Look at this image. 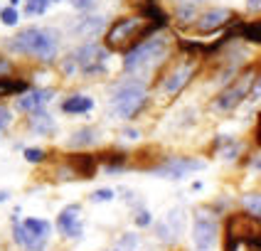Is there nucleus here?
Listing matches in <instances>:
<instances>
[{"label":"nucleus","instance_id":"obj_37","mask_svg":"<svg viewBox=\"0 0 261 251\" xmlns=\"http://www.w3.org/2000/svg\"><path fill=\"white\" fill-rule=\"evenodd\" d=\"M185 5H195V3H200V0H182Z\"/></svg>","mask_w":261,"mask_h":251},{"label":"nucleus","instance_id":"obj_28","mask_svg":"<svg viewBox=\"0 0 261 251\" xmlns=\"http://www.w3.org/2000/svg\"><path fill=\"white\" fill-rule=\"evenodd\" d=\"M133 221H136V227H150L153 224V217H150V212L141 207V209H136L133 212Z\"/></svg>","mask_w":261,"mask_h":251},{"label":"nucleus","instance_id":"obj_15","mask_svg":"<svg viewBox=\"0 0 261 251\" xmlns=\"http://www.w3.org/2000/svg\"><path fill=\"white\" fill-rule=\"evenodd\" d=\"M192 72H195V67L192 64H182V67H177L165 81H163V89H165V94H170V96H175V94H180L182 89L188 87L190 76H192Z\"/></svg>","mask_w":261,"mask_h":251},{"label":"nucleus","instance_id":"obj_36","mask_svg":"<svg viewBox=\"0 0 261 251\" xmlns=\"http://www.w3.org/2000/svg\"><path fill=\"white\" fill-rule=\"evenodd\" d=\"M8 197H10V192H5V190H0V202H5V200H8Z\"/></svg>","mask_w":261,"mask_h":251},{"label":"nucleus","instance_id":"obj_5","mask_svg":"<svg viewBox=\"0 0 261 251\" xmlns=\"http://www.w3.org/2000/svg\"><path fill=\"white\" fill-rule=\"evenodd\" d=\"M219 236V221H217V214L207 207H200L195 212V224H192V241L197 251H210L215 246Z\"/></svg>","mask_w":261,"mask_h":251},{"label":"nucleus","instance_id":"obj_32","mask_svg":"<svg viewBox=\"0 0 261 251\" xmlns=\"http://www.w3.org/2000/svg\"><path fill=\"white\" fill-rule=\"evenodd\" d=\"M72 5L76 10H89V8L94 5V0H72Z\"/></svg>","mask_w":261,"mask_h":251},{"label":"nucleus","instance_id":"obj_4","mask_svg":"<svg viewBox=\"0 0 261 251\" xmlns=\"http://www.w3.org/2000/svg\"><path fill=\"white\" fill-rule=\"evenodd\" d=\"M20 209H15L13 214V239L15 244H20L28 251H44L49 234H52V224L47 219H25L17 221Z\"/></svg>","mask_w":261,"mask_h":251},{"label":"nucleus","instance_id":"obj_8","mask_svg":"<svg viewBox=\"0 0 261 251\" xmlns=\"http://www.w3.org/2000/svg\"><path fill=\"white\" fill-rule=\"evenodd\" d=\"M138 27H141V20L138 17H123V20H116V25L106 32V44L111 49H123L126 44H136V37H138Z\"/></svg>","mask_w":261,"mask_h":251},{"label":"nucleus","instance_id":"obj_6","mask_svg":"<svg viewBox=\"0 0 261 251\" xmlns=\"http://www.w3.org/2000/svg\"><path fill=\"white\" fill-rule=\"evenodd\" d=\"M74 67L84 76H101L106 74V59H109V49H103L101 44L87 42L84 47H79L72 54Z\"/></svg>","mask_w":261,"mask_h":251},{"label":"nucleus","instance_id":"obj_16","mask_svg":"<svg viewBox=\"0 0 261 251\" xmlns=\"http://www.w3.org/2000/svg\"><path fill=\"white\" fill-rule=\"evenodd\" d=\"M30 131H35L37 135H52L55 133V118L44 108L30 111Z\"/></svg>","mask_w":261,"mask_h":251},{"label":"nucleus","instance_id":"obj_1","mask_svg":"<svg viewBox=\"0 0 261 251\" xmlns=\"http://www.w3.org/2000/svg\"><path fill=\"white\" fill-rule=\"evenodd\" d=\"M8 47L17 54L37 57L40 62H52L59 52V37L49 27H25L8 40Z\"/></svg>","mask_w":261,"mask_h":251},{"label":"nucleus","instance_id":"obj_26","mask_svg":"<svg viewBox=\"0 0 261 251\" xmlns=\"http://www.w3.org/2000/svg\"><path fill=\"white\" fill-rule=\"evenodd\" d=\"M143 15H145V17H150V20H158V22H165V25H168V15H165L158 5H155V0H150V3L145 5Z\"/></svg>","mask_w":261,"mask_h":251},{"label":"nucleus","instance_id":"obj_17","mask_svg":"<svg viewBox=\"0 0 261 251\" xmlns=\"http://www.w3.org/2000/svg\"><path fill=\"white\" fill-rule=\"evenodd\" d=\"M91 108H94V99H89L84 94H74V96L62 101V111L64 114H89Z\"/></svg>","mask_w":261,"mask_h":251},{"label":"nucleus","instance_id":"obj_2","mask_svg":"<svg viewBox=\"0 0 261 251\" xmlns=\"http://www.w3.org/2000/svg\"><path fill=\"white\" fill-rule=\"evenodd\" d=\"M168 37L165 35H150V37H145L141 42H136L130 47L128 52H126V59H123V69L128 74H138L143 72V69H150L153 64H158L160 59L168 54Z\"/></svg>","mask_w":261,"mask_h":251},{"label":"nucleus","instance_id":"obj_38","mask_svg":"<svg viewBox=\"0 0 261 251\" xmlns=\"http://www.w3.org/2000/svg\"><path fill=\"white\" fill-rule=\"evenodd\" d=\"M17 3H20V0H10V5H13V8H17Z\"/></svg>","mask_w":261,"mask_h":251},{"label":"nucleus","instance_id":"obj_33","mask_svg":"<svg viewBox=\"0 0 261 251\" xmlns=\"http://www.w3.org/2000/svg\"><path fill=\"white\" fill-rule=\"evenodd\" d=\"M10 72V62H5V59L0 57V76H3V74H8Z\"/></svg>","mask_w":261,"mask_h":251},{"label":"nucleus","instance_id":"obj_10","mask_svg":"<svg viewBox=\"0 0 261 251\" xmlns=\"http://www.w3.org/2000/svg\"><path fill=\"white\" fill-rule=\"evenodd\" d=\"M182 229H185V212L177 207V209H170L163 219L155 224V234H158L160 241H165V244H173L180 239L182 234Z\"/></svg>","mask_w":261,"mask_h":251},{"label":"nucleus","instance_id":"obj_27","mask_svg":"<svg viewBox=\"0 0 261 251\" xmlns=\"http://www.w3.org/2000/svg\"><path fill=\"white\" fill-rule=\"evenodd\" d=\"M244 207L249 209V214H251V217H261L259 194H247V197H244Z\"/></svg>","mask_w":261,"mask_h":251},{"label":"nucleus","instance_id":"obj_3","mask_svg":"<svg viewBox=\"0 0 261 251\" xmlns=\"http://www.w3.org/2000/svg\"><path fill=\"white\" fill-rule=\"evenodd\" d=\"M148 101V84L141 79H128L114 91L111 108L118 118H133Z\"/></svg>","mask_w":261,"mask_h":251},{"label":"nucleus","instance_id":"obj_13","mask_svg":"<svg viewBox=\"0 0 261 251\" xmlns=\"http://www.w3.org/2000/svg\"><path fill=\"white\" fill-rule=\"evenodd\" d=\"M55 91L52 89H32V91H22V96L17 99V111H37V108H44L47 103L52 101Z\"/></svg>","mask_w":261,"mask_h":251},{"label":"nucleus","instance_id":"obj_9","mask_svg":"<svg viewBox=\"0 0 261 251\" xmlns=\"http://www.w3.org/2000/svg\"><path fill=\"white\" fill-rule=\"evenodd\" d=\"M204 170V160H195V158H168V160L153 168V173L165 180H182L188 173H197Z\"/></svg>","mask_w":261,"mask_h":251},{"label":"nucleus","instance_id":"obj_35","mask_svg":"<svg viewBox=\"0 0 261 251\" xmlns=\"http://www.w3.org/2000/svg\"><path fill=\"white\" fill-rule=\"evenodd\" d=\"M247 5L251 8V10H259V8H261V0H249Z\"/></svg>","mask_w":261,"mask_h":251},{"label":"nucleus","instance_id":"obj_21","mask_svg":"<svg viewBox=\"0 0 261 251\" xmlns=\"http://www.w3.org/2000/svg\"><path fill=\"white\" fill-rule=\"evenodd\" d=\"M237 35H239V40H247V42H254V44L261 42L259 22H244V25H239V27H237Z\"/></svg>","mask_w":261,"mask_h":251},{"label":"nucleus","instance_id":"obj_18","mask_svg":"<svg viewBox=\"0 0 261 251\" xmlns=\"http://www.w3.org/2000/svg\"><path fill=\"white\" fill-rule=\"evenodd\" d=\"M96 141H99V133L94 131V128H79V131L69 138V148H76V150L91 148V146H96Z\"/></svg>","mask_w":261,"mask_h":251},{"label":"nucleus","instance_id":"obj_7","mask_svg":"<svg viewBox=\"0 0 261 251\" xmlns=\"http://www.w3.org/2000/svg\"><path fill=\"white\" fill-rule=\"evenodd\" d=\"M254 81H259L256 76L251 79V74H244V76H239L237 79V84H232V87H227L222 94H219L217 99H215V108L217 111H234L239 103L247 99L249 89L254 87Z\"/></svg>","mask_w":261,"mask_h":251},{"label":"nucleus","instance_id":"obj_12","mask_svg":"<svg viewBox=\"0 0 261 251\" xmlns=\"http://www.w3.org/2000/svg\"><path fill=\"white\" fill-rule=\"evenodd\" d=\"M232 20H234V13L229 8H215V10H207V13L200 15L197 22H195V27H197V32L207 35V32L222 30L224 25H229Z\"/></svg>","mask_w":261,"mask_h":251},{"label":"nucleus","instance_id":"obj_29","mask_svg":"<svg viewBox=\"0 0 261 251\" xmlns=\"http://www.w3.org/2000/svg\"><path fill=\"white\" fill-rule=\"evenodd\" d=\"M44 158H47V153H44L42 148H25V160L32 162V165L44 162Z\"/></svg>","mask_w":261,"mask_h":251},{"label":"nucleus","instance_id":"obj_24","mask_svg":"<svg viewBox=\"0 0 261 251\" xmlns=\"http://www.w3.org/2000/svg\"><path fill=\"white\" fill-rule=\"evenodd\" d=\"M239 244H242L239 234L234 232L232 227L224 224V251H239Z\"/></svg>","mask_w":261,"mask_h":251},{"label":"nucleus","instance_id":"obj_25","mask_svg":"<svg viewBox=\"0 0 261 251\" xmlns=\"http://www.w3.org/2000/svg\"><path fill=\"white\" fill-rule=\"evenodd\" d=\"M0 20H3V25H8V27H15V25L20 22V13H17V8H13V5L3 8V10H0Z\"/></svg>","mask_w":261,"mask_h":251},{"label":"nucleus","instance_id":"obj_30","mask_svg":"<svg viewBox=\"0 0 261 251\" xmlns=\"http://www.w3.org/2000/svg\"><path fill=\"white\" fill-rule=\"evenodd\" d=\"M116 197V192L109 190V187H101V190L91 192V202H111Z\"/></svg>","mask_w":261,"mask_h":251},{"label":"nucleus","instance_id":"obj_14","mask_svg":"<svg viewBox=\"0 0 261 251\" xmlns=\"http://www.w3.org/2000/svg\"><path fill=\"white\" fill-rule=\"evenodd\" d=\"M67 162H69L72 175L82 177V180H91V177L96 175V168H99L96 155H89V153H72Z\"/></svg>","mask_w":261,"mask_h":251},{"label":"nucleus","instance_id":"obj_19","mask_svg":"<svg viewBox=\"0 0 261 251\" xmlns=\"http://www.w3.org/2000/svg\"><path fill=\"white\" fill-rule=\"evenodd\" d=\"M101 30H103V17H87L82 25L74 27V32L82 35V37H87V40H91V37H96Z\"/></svg>","mask_w":261,"mask_h":251},{"label":"nucleus","instance_id":"obj_23","mask_svg":"<svg viewBox=\"0 0 261 251\" xmlns=\"http://www.w3.org/2000/svg\"><path fill=\"white\" fill-rule=\"evenodd\" d=\"M47 8H49V0H25V13H28L30 17L44 15L47 13Z\"/></svg>","mask_w":261,"mask_h":251},{"label":"nucleus","instance_id":"obj_31","mask_svg":"<svg viewBox=\"0 0 261 251\" xmlns=\"http://www.w3.org/2000/svg\"><path fill=\"white\" fill-rule=\"evenodd\" d=\"M13 123V111L8 106H0V135L8 131V126Z\"/></svg>","mask_w":261,"mask_h":251},{"label":"nucleus","instance_id":"obj_20","mask_svg":"<svg viewBox=\"0 0 261 251\" xmlns=\"http://www.w3.org/2000/svg\"><path fill=\"white\" fill-rule=\"evenodd\" d=\"M22 91H28V84L22 79H5V76H0V96L22 94Z\"/></svg>","mask_w":261,"mask_h":251},{"label":"nucleus","instance_id":"obj_34","mask_svg":"<svg viewBox=\"0 0 261 251\" xmlns=\"http://www.w3.org/2000/svg\"><path fill=\"white\" fill-rule=\"evenodd\" d=\"M123 135H126V138H130V141H136V138H138V131H133V128H126V131H123Z\"/></svg>","mask_w":261,"mask_h":251},{"label":"nucleus","instance_id":"obj_39","mask_svg":"<svg viewBox=\"0 0 261 251\" xmlns=\"http://www.w3.org/2000/svg\"><path fill=\"white\" fill-rule=\"evenodd\" d=\"M49 3H57V0H49Z\"/></svg>","mask_w":261,"mask_h":251},{"label":"nucleus","instance_id":"obj_11","mask_svg":"<svg viewBox=\"0 0 261 251\" xmlns=\"http://www.w3.org/2000/svg\"><path fill=\"white\" fill-rule=\"evenodd\" d=\"M57 229L67 239H82L84 234V219H82V207L79 205H69L59 212L57 217Z\"/></svg>","mask_w":261,"mask_h":251},{"label":"nucleus","instance_id":"obj_22","mask_svg":"<svg viewBox=\"0 0 261 251\" xmlns=\"http://www.w3.org/2000/svg\"><path fill=\"white\" fill-rule=\"evenodd\" d=\"M138 244H141L138 234H123L121 236V241H118L111 251H138Z\"/></svg>","mask_w":261,"mask_h":251}]
</instances>
